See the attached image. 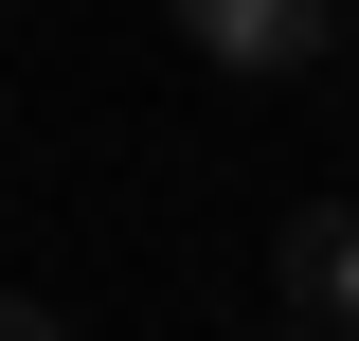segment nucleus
Here are the masks:
<instances>
[{
	"label": "nucleus",
	"mask_w": 359,
	"mask_h": 341,
	"mask_svg": "<svg viewBox=\"0 0 359 341\" xmlns=\"http://www.w3.org/2000/svg\"><path fill=\"white\" fill-rule=\"evenodd\" d=\"M180 36L269 90V72H323V54H341V0H180Z\"/></svg>",
	"instance_id": "1"
},
{
	"label": "nucleus",
	"mask_w": 359,
	"mask_h": 341,
	"mask_svg": "<svg viewBox=\"0 0 359 341\" xmlns=\"http://www.w3.org/2000/svg\"><path fill=\"white\" fill-rule=\"evenodd\" d=\"M287 323H341V341H359V198H341V215H323V198L287 215Z\"/></svg>",
	"instance_id": "2"
},
{
	"label": "nucleus",
	"mask_w": 359,
	"mask_h": 341,
	"mask_svg": "<svg viewBox=\"0 0 359 341\" xmlns=\"http://www.w3.org/2000/svg\"><path fill=\"white\" fill-rule=\"evenodd\" d=\"M0 341H72V323H54V305H18V288H0Z\"/></svg>",
	"instance_id": "3"
},
{
	"label": "nucleus",
	"mask_w": 359,
	"mask_h": 341,
	"mask_svg": "<svg viewBox=\"0 0 359 341\" xmlns=\"http://www.w3.org/2000/svg\"><path fill=\"white\" fill-rule=\"evenodd\" d=\"M252 341H341V323H252Z\"/></svg>",
	"instance_id": "4"
},
{
	"label": "nucleus",
	"mask_w": 359,
	"mask_h": 341,
	"mask_svg": "<svg viewBox=\"0 0 359 341\" xmlns=\"http://www.w3.org/2000/svg\"><path fill=\"white\" fill-rule=\"evenodd\" d=\"M341 54H359V0H341Z\"/></svg>",
	"instance_id": "5"
}]
</instances>
